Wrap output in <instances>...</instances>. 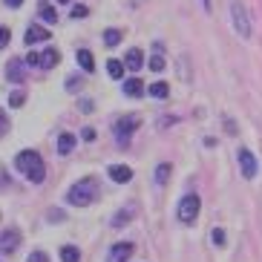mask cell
I'll return each mask as SVG.
<instances>
[{"instance_id":"3957f363","label":"cell","mask_w":262,"mask_h":262,"mask_svg":"<svg viewBox=\"0 0 262 262\" xmlns=\"http://www.w3.org/2000/svg\"><path fill=\"white\" fill-rule=\"evenodd\" d=\"M231 17H233V29L239 32V38H251V17H248V9L242 0H233L231 3Z\"/></svg>"},{"instance_id":"9a60e30c","label":"cell","mask_w":262,"mask_h":262,"mask_svg":"<svg viewBox=\"0 0 262 262\" xmlns=\"http://www.w3.org/2000/svg\"><path fill=\"white\" fill-rule=\"evenodd\" d=\"M38 15L43 24H58V9L49 6V0H40L38 3Z\"/></svg>"},{"instance_id":"6da1fadb","label":"cell","mask_w":262,"mask_h":262,"mask_svg":"<svg viewBox=\"0 0 262 262\" xmlns=\"http://www.w3.org/2000/svg\"><path fill=\"white\" fill-rule=\"evenodd\" d=\"M101 196V185L98 179H81V182H75V185L70 187V193H67V202L70 205H75V208H90L93 202H98Z\"/></svg>"},{"instance_id":"f1b7e54d","label":"cell","mask_w":262,"mask_h":262,"mask_svg":"<svg viewBox=\"0 0 262 262\" xmlns=\"http://www.w3.org/2000/svg\"><path fill=\"white\" fill-rule=\"evenodd\" d=\"M90 15V9L84 6V3H78V6H72V17H75V20H81V17H86Z\"/></svg>"},{"instance_id":"e0dca14e","label":"cell","mask_w":262,"mask_h":262,"mask_svg":"<svg viewBox=\"0 0 262 262\" xmlns=\"http://www.w3.org/2000/svg\"><path fill=\"white\" fill-rule=\"evenodd\" d=\"M75 58H78V63H81V70H84V72H93L95 70V58H93L90 49H78Z\"/></svg>"},{"instance_id":"277c9868","label":"cell","mask_w":262,"mask_h":262,"mask_svg":"<svg viewBox=\"0 0 262 262\" xmlns=\"http://www.w3.org/2000/svg\"><path fill=\"white\" fill-rule=\"evenodd\" d=\"M199 210H202V199L196 196V193H187L185 199L179 202V222L193 225L196 222V216H199Z\"/></svg>"},{"instance_id":"4316f807","label":"cell","mask_w":262,"mask_h":262,"mask_svg":"<svg viewBox=\"0 0 262 262\" xmlns=\"http://www.w3.org/2000/svg\"><path fill=\"white\" fill-rule=\"evenodd\" d=\"M210 242H213V245H225V231L222 228H213V231H210Z\"/></svg>"},{"instance_id":"d6986e66","label":"cell","mask_w":262,"mask_h":262,"mask_svg":"<svg viewBox=\"0 0 262 262\" xmlns=\"http://www.w3.org/2000/svg\"><path fill=\"white\" fill-rule=\"evenodd\" d=\"M147 93L153 95V98H167V95H170V84H164V81H156V84L147 86Z\"/></svg>"},{"instance_id":"7a4b0ae2","label":"cell","mask_w":262,"mask_h":262,"mask_svg":"<svg viewBox=\"0 0 262 262\" xmlns=\"http://www.w3.org/2000/svg\"><path fill=\"white\" fill-rule=\"evenodd\" d=\"M15 167L29 179L32 185H40L43 179H47V167H43V159H40L35 150H20L15 156Z\"/></svg>"},{"instance_id":"d6a6232c","label":"cell","mask_w":262,"mask_h":262,"mask_svg":"<svg viewBox=\"0 0 262 262\" xmlns=\"http://www.w3.org/2000/svg\"><path fill=\"white\" fill-rule=\"evenodd\" d=\"M26 67H40V55L38 52H29V55H26Z\"/></svg>"},{"instance_id":"2e32d148","label":"cell","mask_w":262,"mask_h":262,"mask_svg":"<svg viewBox=\"0 0 262 262\" xmlns=\"http://www.w3.org/2000/svg\"><path fill=\"white\" fill-rule=\"evenodd\" d=\"M121 90H124V95H130V98H141V95H144V84H141L139 78H127Z\"/></svg>"},{"instance_id":"30bf717a","label":"cell","mask_w":262,"mask_h":262,"mask_svg":"<svg viewBox=\"0 0 262 262\" xmlns=\"http://www.w3.org/2000/svg\"><path fill=\"white\" fill-rule=\"evenodd\" d=\"M107 176L113 182H118V185H127V182H133V167H127V164H110Z\"/></svg>"},{"instance_id":"8d00e7d4","label":"cell","mask_w":262,"mask_h":262,"mask_svg":"<svg viewBox=\"0 0 262 262\" xmlns=\"http://www.w3.org/2000/svg\"><path fill=\"white\" fill-rule=\"evenodd\" d=\"M202 3H205V6H210V0H202Z\"/></svg>"},{"instance_id":"5bb4252c","label":"cell","mask_w":262,"mask_h":262,"mask_svg":"<svg viewBox=\"0 0 262 262\" xmlns=\"http://www.w3.org/2000/svg\"><path fill=\"white\" fill-rule=\"evenodd\" d=\"M40 40H49V29H43V26L38 24H32L29 29H26V43H40Z\"/></svg>"},{"instance_id":"ba28073f","label":"cell","mask_w":262,"mask_h":262,"mask_svg":"<svg viewBox=\"0 0 262 262\" xmlns=\"http://www.w3.org/2000/svg\"><path fill=\"white\" fill-rule=\"evenodd\" d=\"M133 251H136V245H133V242H116V245L110 248L107 262H130Z\"/></svg>"},{"instance_id":"d590c367","label":"cell","mask_w":262,"mask_h":262,"mask_svg":"<svg viewBox=\"0 0 262 262\" xmlns=\"http://www.w3.org/2000/svg\"><path fill=\"white\" fill-rule=\"evenodd\" d=\"M20 3H24V0H6V6H12V9H17Z\"/></svg>"},{"instance_id":"cb8c5ba5","label":"cell","mask_w":262,"mask_h":262,"mask_svg":"<svg viewBox=\"0 0 262 262\" xmlns=\"http://www.w3.org/2000/svg\"><path fill=\"white\" fill-rule=\"evenodd\" d=\"M147 63H150V70H153V72H162L164 67H167V61H164V58H162L159 52H156V55H153V58H150Z\"/></svg>"},{"instance_id":"ac0fdd59","label":"cell","mask_w":262,"mask_h":262,"mask_svg":"<svg viewBox=\"0 0 262 262\" xmlns=\"http://www.w3.org/2000/svg\"><path fill=\"white\" fill-rule=\"evenodd\" d=\"M75 133H61V139H58V153L61 156H70V150L75 147Z\"/></svg>"},{"instance_id":"74e56055","label":"cell","mask_w":262,"mask_h":262,"mask_svg":"<svg viewBox=\"0 0 262 262\" xmlns=\"http://www.w3.org/2000/svg\"><path fill=\"white\" fill-rule=\"evenodd\" d=\"M58 3H70V0H58Z\"/></svg>"},{"instance_id":"4fadbf2b","label":"cell","mask_w":262,"mask_h":262,"mask_svg":"<svg viewBox=\"0 0 262 262\" xmlns=\"http://www.w3.org/2000/svg\"><path fill=\"white\" fill-rule=\"evenodd\" d=\"M61 63V52L55 47H47L43 52H40V70H52V67H58Z\"/></svg>"},{"instance_id":"f546056e","label":"cell","mask_w":262,"mask_h":262,"mask_svg":"<svg viewBox=\"0 0 262 262\" xmlns=\"http://www.w3.org/2000/svg\"><path fill=\"white\" fill-rule=\"evenodd\" d=\"M9 133V116H6V110H0V139Z\"/></svg>"},{"instance_id":"7402d4cb","label":"cell","mask_w":262,"mask_h":262,"mask_svg":"<svg viewBox=\"0 0 262 262\" xmlns=\"http://www.w3.org/2000/svg\"><path fill=\"white\" fill-rule=\"evenodd\" d=\"M167 179H170V164L162 162L156 167V185H167Z\"/></svg>"},{"instance_id":"ffe728a7","label":"cell","mask_w":262,"mask_h":262,"mask_svg":"<svg viewBox=\"0 0 262 262\" xmlns=\"http://www.w3.org/2000/svg\"><path fill=\"white\" fill-rule=\"evenodd\" d=\"M107 72H110V78H124V61L110 58V61H107Z\"/></svg>"},{"instance_id":"44dd1931","label":"cell","mask_w":262,"mask_h":262,"mask_svg":"<svg viewBox=\"0 0 262 262\" xmlns=\"http://www.w3.org/2000/svg\"><path fill=\"white\" fill-rule=\"evenodd\" d=\"M81 259V254H78L75 245H63L61 248V262H78Z\"/></svg>"},{"instance_id":"8fae6325","label":"cell","mask_w":262,"mask_h":262,"mask_svg":"<svg viewBox=\"0 0 262 262\" xmlns=\"http://www.w3.org/2000/svg\"><path fill=\"white\" fill-rule=\"evenodd\" d=\"M136 213H139V205H136V202H130L127 208H121L116 216H113V228H124V225H130Z\"/></svg>"},{"instance_id":"52a82bcc","label":"cell","mask_w":262,"mask_h":262,"mask_svg":"<svg viewBox=\"0 0 262 262\" xmlns=\"http://www.w3.org/2000/svg\"><path fill=\"white\" fill-rule=\"evenodd\" d=\"M17 245H20V231H3L0 233V256H9V254H15Z\"/></svg>"},{"instance_id":"9c48e42d","label":"cell","mask_w":262,"mask_h":262,"mask_svg":"<svg viewBox=\"0 0 262 262\" xmlns=\"http://www.w3.org/2000/svg\"><path fill=\"white\" fill-rule=\"evenodd\" d=\"M26 78V61H20V58H12L6 67V81H12V84H24Z\"/></svg>"},{"instance_id":"7c38bea8","label":"cell","mask_w":262,"mask_h":262,"mask_svg":"<svg viewBox=\"0 0 262 262\" xmlns=\"http://www.w3.org/2000/svg\"><path fill=\"white\" fill-rule=\"evenodd\" d=\"M124 67L133 72H139L141 67H144V52L141 49H127V55H124Z\"/></svg>"},{"instance_id":"5b68a950","label":"cell","mask_w":262,"mask_h":262,"mask_svg":"<svg viewBox=\"0 0 262 262\" xmlns=\"http://www.w3.org/2000/svg\"><path fill=\"white\" fill-rule=\"evenodd\" d=\"M139 127H141V118H139V116H124V118H118V121L113 124L118 144H127V141H130V136L139 130Z\"/></svg>"},{"instance_id":"836d02e7","label":"cell","mask_w":262,"mask_h":262,"mask_svg":"<svg viewBox=\"0 0 262 262\" xmlns=\"http://www.w3.org/2000/svg\"><path fill=\"white\" fill-rule=\"evenodd\" d=\"M81 139H84V141H95V130H93V127H84V130H81Z\"/></svg>"},{"instance_id":"83f0119b","label":"cell","mask_w":262,"mask_h":262,"mask_svg":"<svg viewBox=\"0 0 262 262\" xmlns=\"http://www.w3.org/2000/svg\"><path fill=\"white\" fill-rule=\"evenodd\" d=\"M9 40H12V32H9V26H0V49H6Z\"/></svg>"},{"instance_id":"8992f818","label":"cell","mask_w":262,"mask_h":262,"mask_svg":"<svg viewBox=\"0 0 262 262\" xmlns=\"http://www.w3.org/2000/svg\"><path fill=\"white\" fill-rule=\"evenodd\" d=\"M236 162H239V167H242V179H254L256 176V156L251 153V150H239L236 153Z\"/></svg>"},{"instance_id":"484cf974","label":"cell","mask_w":262,"mask_h":262,"mask_svg":"<svg viewBox=\"0 0 262 262\" xmlns=\"http://www.w3.org/2000/svg\"><path fill=\"white\" fill-rule=\"evenodd\" d=\"M81 86H84V81H81V78H67V93H78V90H81Z\"/></svg>"},{"instance_id":"d4e9b609","label":"cell","mask_w":262,"mask_h":262,"mask_svg":"<svg viewBox=\"0 0 262 262\" xmlns=\"http://www.w3.org/2000/svg\"><path fill=\"white\" fill-rule=\"evenodd\" d=\"M24 101H26V93L24 90H15V93L9 95V107H20Z\"/></svg>"},{"instance_id":"4dcf8cb0","label":"cell","mask_w":262,"mask_h":262,"mask_svg":"<svg viewBox=\"0 0 262 262\" xmlns=\"http://www.w3.org/2000/svg\"><path fill=\"white\" fill-rule=\"evenodd\" d=\"M47 219H49V222H63V219H67V213H63V210H49V213H47Z\"/></svg>"},{"instance_id":"1f68e13d","label":"cell","mask_w":262,"mask_h":262,"mask_svg":"<svg viewBox=\"0 0 262 262\" xmlns=\"http://www.w3.org/2000/svg\"><path fill=\"white\" fill-rule=\"evenodd\" d=\"M26 262H49V256L43 254V251H32L29 259H26Z\"/></svg>"},{"instance_id":"e575fe53","label":"cell","mask_w":262,"mask_h":262,"mask_svg":"<svg viewBox=\"0 0 262 262\" xmlns=\"http://www.w3.org/2000/svg\"><path fill=\"white\" fill-rule=\"evenodd\" d=\"M93 110H95L93 101H90V98H81V113H93Z\"/></svg>"},{"instance_id":"603a6c76","label":"cell","mask_w":262,"mask_h":262,"mask_svg":"<svg viewBox=\"0 0 262 262\" xmlns=\"http://www.w3.org/2000/svg\"><path fill=\"white\" fill-rule=\"evenodd\" d=\"M104 43H107V47H118V43H121V32H118V29H107V32H104Z\"/></svg>"}]
</instances>
